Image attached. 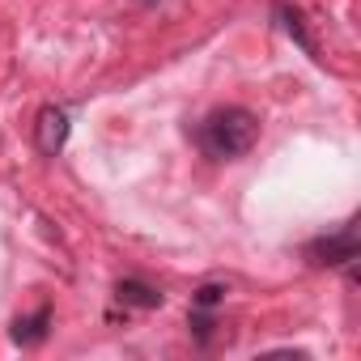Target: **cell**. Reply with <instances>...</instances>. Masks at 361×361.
I'll list each match as a JSON object with an SVG mask.
<instances>
[{
	"label": "cell",
	"mask_w": 361,
	"mask_h": 361,
	"mask_svg": "<svg viewBox=\"0 0 361 361\" xmlns=\"http://www.w3.org/2000/svg\"><path fill=\"white\" fill-rule=\"evenodd\" d=\"M255 140H259V115L247 106H217L200 123V149L217 161H234L251 153Z\"/></svg>",
	"instance_id": "cell-1"
},
{
	"label": "cell",
	"mask_w": 361,
	"mask_h": 361,
	"mask_svg": "<svg viewBox=\"0 0 361 361\" xmlns=\"http://www.w3.org/2000/svg\"><path fill=\"white\" fill-rule=\"evenodd\" d=\"M213 327H217L213 314H204V310L192 314V336H196V344H209V340H213Z\"/></svg>",
	"instance_id": "cell-8"
},
{
	"label": "cell",
	"mask_w": 361,
	"mask_h": 361,
	"mask_svg": "<svg viewBox=\"0 0 361 361\" xmlns=\"http://www.w3.org/2000/svg\"><path fill=\"white\" fill-rule=\"evenodd\" d=\"M306 264L310 268H340V264H357L361 259V234H357V221L340 226L336 234H323L314 243H306Z\"/></svg>",
	"instance_id": "cell-2"
},
{
	"label": "cell",
	"mask_w": 361,
	"mask_h": 361,
	"mask_svg": "<svg viewBox=\"0 0 361 361\" xmlns=\"http://www.w3.org/2000/svg\"><path fill=\"white\" fill-rule=\"evenodd\" d=\"M221 298H226V285H200L196 293H192V302H196V310H213V306H221Z\"/></svg>",
	"instance_id": "cell-7"
},
{
	"label": "cell",
	"mask_w": 361,
	"mask_h": 361,
	"mask_svg": "<svg viewBox=\"0 0 361 361\" xmlns=\"http://www.w3.org/2000/svg\"><path fill=\"white\" fill-rule=\"evenodd\" d=\"M47 327H51V306H39L35 314H26V319L13 323V344H22V348H39V344L47 340Z\"/></svg>",
	"instance_id": "cell-4"
},
{
	"label": "cell",
	"mask_w": 361,
	"mask_h": 361,
	"mask_svg": "<svg viewBox=\"0 0 361 361\" xmlns=\"http://www.w3.org/2000/svg\"><path fill=\"white\" fill-rule=\"evenodd\" d=\"M276 18H281V26H285V35L306 51V56H314L319 60V47H314V39H310V30H306V18H302V9H293V5H276Z\"/></svg>",
	"instance_id": "cell-5"
},
{
	"label": "cell",
	"mask_w": 361,
	"mask_h": 361,
	"mask_svg": "<svg viewBox=\"0 0 361 361\" xmlns=\"http://www.w3.org/2000/svg\"><path fill=\"white\" fill-rule=\"evenodd\" d=\"M115 298L123 302V306H140V310H157L161 306V293L153 289V285H145V281H119V289H115Z\"/></svg>",
	"instance_id": "cell-6"
},
{
	"label": "cell",
	"mask_w": 361,
	"mask_h": 361,
	"mask_svg": "<svg viewBox=\"0 0 361 361\" xmlns=\"http://www.w3.org/2000/svg\"><path fill=\"white\" fill-rule=\"evenodd\" d=\"M64 140H68V115L60 106H43L39 111V149L56 157L64 149Z\"/></svg>",
	"instance_id": "cell-3"
},
{
	"label": "cell",
	"mask_w": 361,
	"mask_h": 361,
	"mask_svg": "<svg viewBox=\"0 0 361 361\" xmlns=\"http://www.w3.org/2000/svg\"><path fill=\"white\" fill-rule=\"evenodd\" d=\"M145 5H157V0H145Z\"/></svg>",
	"instance_id": "cell-9"
}]
</instances>
